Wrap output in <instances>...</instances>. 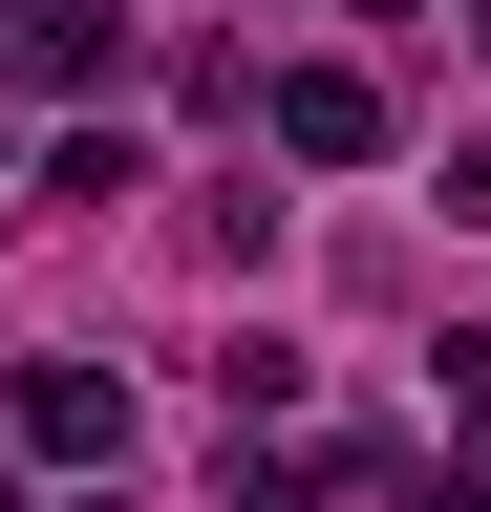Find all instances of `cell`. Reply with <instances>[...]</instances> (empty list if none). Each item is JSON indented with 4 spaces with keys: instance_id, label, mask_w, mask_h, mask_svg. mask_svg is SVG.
Returning <instances> with one entry per match:
<instances>
[{
    "instance_id": "1",
    "label": "cell",
    "mask_w": 491,
    "mask_h": 512,
    "mask_svg": "<svg viewBox=\"0 0 491 512\" xmlns=\"http://www.w3.org/2000/svg\"><path fill=\"white\" fill-rule=\"evenodd\" d=\"M0 448H22V470H129V384L107 363H22L0 384Z\"/></svg>"
},
{
    "instance_id": "2",
    "label": "cell",
    "mask_w": 491,
    "mask_h": 512,
    "mask_svg": "<svg viewBox=\"0 0 491 512\" xmlns=\"http://www.w3.org/2000/svg\"><path fill=\"white\" fill-rule=\"evenodd\" d=\"M278 150L299 171H385V64H278Z\"/></svg>"
},
{
    "instance_id": "3",
    "label": "cell",
    "mask_w": 491,
    "mask_h": 512,
    "mask_svg": "<svg viewBox=\"0 0 491 512\" xmlns=\"http://www.w3.org/2000/svg\"><path fill=\"white\" fill-rule=\"evenodd\" d=\"M107 64H129V43H107V0H0V86H22V107H86Z\"/></svg>"
},
{
    "instance_id": "4",
    "label": "cell",
    "mask_w": 491,
    "mask_h": 512,
    "mask_svg": "<svg viewBox=\"0 0 491 512\" xmlns=\"http://www.w3.org/2000/svg\"><path fill=\"white\" fill-rule=\"evenodd\" d=\"M449 214H470V235H491V128H470V150H449Z\"/></svg>"
},
{
    "instance_id": "5",
    "label": "cell",
    "mask_w": 491,
    "mask_h": 512,
    "mask_svg": "<svg viewBox=\"0 0 491 512\" xmlns=\"http://www.w3.org/2000/svg\"><path fill=\"white\" fill-rule=\"evenodd\" d=\"M363 22H427V0H363Z\"/></svg>"
},
{
    "instance_id": "6",
    "label": "cell",
    "mask_w": 491,
    "mask_h": 512,
    "mask_svg": "<svg viewBox=\"0 0 491 512\" xmlns=\"http://www.w3.org/2000/svg\"><path fill=\"white\" fill-rule=\"evenodd\" d=\"M470 43H491V0H470Z\"/></svg>"
},
{
    "instance_id": "7",
    "label": "cell",
    "mask_w": 491,
    "mask_h": 512,
    "mask_svg": "<svg viewBox=\"0 0 491 512\" xmlns=\"http://www.w3.org/2000/svg\"><path fill=\"white\" fill-rule=\"evenodd\" d=\"M86 512H129V491H86Z\"/></svg>"
}]
</instances>
